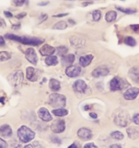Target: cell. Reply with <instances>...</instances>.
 I'll use <instances>...</instances> for the list:
<instances>
[{"instance_id":"1","label":"cell","mask_w":139,"mask_h":148,"mask_svg":"<svg viewBox=\"0 0 139 148\" xmlns=\"http://www.w3.org/2000/svg\"><path fill=\"white\" fill-rule=\"evenodd\" d=\"M5 37L8 39L29 45L38 46L43 43L45 42V40L41 38L21 36L11 34H6L5 35Z\"/></svg>"},{"instance_id":"2","label":"cell","mask_w":139,"mask_h":148,"mask_svg":"<svg viewBox=\"0 0 139 148\" xmlns=\"http://www.w3.org/2000/svg\"><path fill=\"white\" fill-rule=\"evenodd\" d=\"M114 121L118 126L125 127L130 123V116L127 111L120 110L115 114Z\"/></svg>"},{"instance_id":"3","label":"cell","mask_w":139,"mask_h":148,"mask_svg":"<svg viewBox=\"0 0 139 148\" xmlns=\"http://www.w3.org/2000/svg\"><path fill=\"white\" fill-rule=\"evenodd\" d=\"M66 100V98L63 95L54 93L51 94L49 97L48 103L53 108H61L65 107Z\"/></svg>"},{"instance_id":"4","label":"cell","mask_w":139,"mask_h":148,"mask_svg":"<svg viewBox=\"0 0 139 148\" xmlns=\"http://www.w3.org/2000/svg\"><path fill=\"white\" fill-rule=\"evenodd\" d=\"M17 134L20 140L23 143H29L35 136V133L25 126H22L18 130Z\"/></svg>"},{"instance_id":"5","label":"cell","mask_w":139,"mask_h":148,"mask_svg":"<svg viewBox=\"0 0 139 148\" xmlns=\"http://www.w3.org/2000/svg\"><path fill=\"white\" fill-rule=\"evenodd\" d=\"M130 86L126 80L118 77H114L110 83L111 90L114 92L125 89Z\"/></svg>"},{"instance_id":"6","label":"cell","mask_w":139,"mask_h":148,"mask_svg":"<svg viewBox=\"0 0 139 148\" xmlns=\"http://www.w3.org/2000/svg\"><path fill=\"white\" fill-rule=\"evenodd\" d=\"M8 79L12 86L17 87L22 84L24 80V74L21 71H16L9 76Z\"/></svg>"},{"instance_id":"7","label":"cell","mask_w":139,"mask_h":148,"mask_svg":"<svg viewBox=\"0 0 139 148\" xmlns=\"http://www.w3.org/2000/svg\"><path fill=\"white\" fill-rule=\"evenodd\" d=\"M51 130L56 134L63 132L65 129V123L63 120L57 119L54 121L51 125Z\"/></svg>"},{"instance_id":"8","label":"cell","mask_w":139,"mask_h":148,"mask_svg":"<svg viewBox=\"0 0 139 148\" xmlns=\"http://www.w3.org/2000/svg\"><path fill=\"white\" fill-rule=\"evenodd\" d=\"M25 56L28 61L32 64H37L38 62V57L36 51L32 48H29L25 52Z\"/></svg>"},{"instance_id":"9","label":"cell","mask_w":139,"mask_h":148,"mask_svg":"<svg viewBox=\"0 0 139 148\" xmlns=\"http://www.w3.org/2000/svg\"><path fill=\"white\" fill-rule=\"evenodd\" d=\"M77 135L80 139L83 141H87L92 137V133L89 129L83 127L78 131Z\"/></svg>"},{"instance_id":"10","label":"cell","mask_w":139,"mask_h":148,"mask_svg":"<svg viewBox=\"0 0 139 148\" xmlns=\"http://www.w3.org/2000/svg\"><path fill=\"white\" fill-rule=\"evenodd\" d=\"M81 72V69L76 66H70L67 67L65 73L68 77L71 78L78 76Z\"/></svg>"},{"instance_id":"11","label":"cell","mask_w":139,"mask_h":148,"mask_svg":"<svg viewBox=\"0 0 139 148\" xmlns=\"http://www.w3.org/2000/svg\"><path fill=\"white\" fill-rule=\"evenodd\" d=\"M139 92V88H130L124 93V98L127 100H133L135 99L138 95Z\"/></svg>"},{"instance_id":"12","label":"cell","mask_w":139,"mask_h":148,"mask_svg":"<svg viewBox=\"0 0 139 148\" xmlns=\"http://www.w3.org/2000/svg\"><path fill=\"white\" fill-rule=\"evenodd\" d=\"M87 84L85 81L82 79L77 80L74 83L73 89L75 92L80 93H84L87 88Z\"/></svg>"},{"instance_id":"13","label":"cell","mask_w":139,"mask_h":148,"mask_svg":"<svg viewBox=\"0 0 139 148\" xmlns=\"http://www.w3.org/2000/svg\"><path fill=\"white\" fill-rule=\"evenodd\" d=\"M70 41L71 45L75 48L83 47L85 45V40L77 36H74L70 37Z\"/></svg>"},{"instance_id":"14","label":"cell","mask_w":139,"mask_h":148,"mask_svg":"<svg viewBox=\"0 0 139 148\" xmlns=\"http://www.w3.org/2000/svg\"><path fill=\"white\" fill-rule=\"evenodd\" d=\"M39 117L46 122L50 121L52 120V117L49 112L48 110L45 108H41L38 112Z\"/></svg>"},{"instance_id":"15","label":"cell","mask_w":139,"mask_h":148,"mask_svg":"<svg viewBox=\"0 0 139 148\" xmlns=\"http://www.w3.org/2000/svg\"><path fill=\"white\" fill-rule=\"evenodd\" d=\"M56 51V49L54 47H52L47 44H45L42 46L39 49L40 53L43 56H52Z\"/></svg>"},{"instance_id":"16","label":"cell","mask_w":139,"mask_h":148,"mask_svg":"<svg viewBox=\"0 0 139 148\" xmlns=\"http://www.w3.org/2000/svg\"><path fill=\"white\" fill-rule=\"evenodd\" d=\"M109 73L107 68L105 67H99L93 71L92 75L94 77L98 78L100 77L106 76Z\"/></svg>"},{"instance_id":"17","label":"cell","mask_w":139,"mask_h":148,"mask_svg":"<svg viewBox=\"0 0 139 148\" xmlns=\"http://www.w3.org/2000/svg\"><path fill=\"white\" fill-rule=\"evenodd\" d=\"M127 134L129 138L132 140H136L139 137V130L138 127L131 126L127 129Z\"/></svg>"},{"instance_id":"18","label":"cell","mask_w":139,"mask_h":148,"mask_svg":"<svg viewBox=\"0 0 139 148\" xmlns=\"http://www.w3.org/2000/svg\"><path fill=\"white\" fill-rule=\"evenodd\" d=\"M12 129L8 125H3L0 127V135L3 137H9L12 136Z\"/></svg>"},{"instance_id":"19","label":"cell","mask_w":139,"mask_h":148,"mask_svg":"<svg viewBox=\"0 0 139 148\" xmlns=\"http://www.w3.org/2000/svg\"><path fill=\"white\" fill-rule=\"evenodd\" d=\"M75 60V56L72 54H70L67 56H62L61 62L62 65L64 66H69L72 65Z\"/></svg>"},{"instance_id":"20","label":"cell","mask_w":139,"mask_h":148,"mask_svg":"<svg viewBox=\"0 0 139 148\" xmlns=\"http://www.w3.org/2000/svg\"><path fill=\"white\" fill-rule=\"evenodd\" d=\"M139 72L138 67L135 66L130 70L129 73V77L133 81L137 84L139 83Z\"/></svg>"},{"instance_id":"21","label":"cell","mask_w":139,"mask_h":148,"mask_svg":"<svg viewBox=\"0 0 139 148\" xmlns=\"http://www.w3.org/2000/svg\"><path fill=\"white\" fill-rule=\"evenodd\" d=\"M93 59L94 56L92 55H88L81 57L79 59L80 64L82 66L85 67L91 63Z\"/></svg>"},{"instance_id":"22","label":"cell","mask_w":139,"mask_h":148,"mask_svg":"<svg viewBox=\"0 0 139 148\" xmlns=\"http://www.w3.org/2000/svg\"><path fill=\"white\" fill-rule=\"evenodd\" d=\"M27 78L31 82H35L37 79L35 70L32 67H28L26 69Z\"/></svg>"},{"instance_id":"23","label":"cell","mask_w":139,"mask_h":148,"mask_svg":"<svg viewBox=\"0 0 139 148\" xmlns=\"http://www.w3.org/2000/svg\"><path fill=\"white\" fill-rule=\"evenodd\" d=\"M49 87L54 91H57L61 88V83L56 79H51L49 82Z\"/></svg>"},{"instance_id":"24","label":"cell","mask_w":139,"mask_h":148,"mask_svg":"<svg viewBox=\"0 0 139 148\" xmlns=\"http://www.w3.org/2000/svg\"><path fill=\"white\" fill-rule=\"evenodd\" d=\"M117 13L115 11L111 10L108 12L106 14L105 19L106 21L108 23H111L115 21L116 19Z\"/></svg>"},{"instance_id":"25","label":"cell","mask_w":139,"mask_h":148,"mask_svg":"<svg viewBox=\"0 0 139 148\" xmlns=\"http://www.w3.org/2000/svg\"><path fill=\"white\" fill-rule=\"evenodd\" d=\"M45 63L49 66H54L58 63L57 57L56 56H49L45 60Z\"/></svg>"},{"instance_id":"26","label":"cell","mask_w":139,"mask_h":148,"mask_svg":"<svg viewBox=\"0 0 139 148\" xmlns=\"http://www.w3.org/2000/svg\"><path fill=\"white\" fill-rule=\"evenodd\" d=\"M52 113L54 115L57 116L62 117L67 116L68 114V111L66 109L61 108L53 110L52 111Z\"/></svg>"},{"instance_id":"27","label":"cell","mask_w":139,"mask_h":148,"mask_svg":"<svg viewBox=\"0 0 139 148\" xmlns=\"http://www.w3.org/2000/svg\"><path fill=\"white\" fill-rule=\"evenodd\" d=\"M68 25L66 22L65 21H62L58 22L55 24L54 25L53 27V29H54L63 30L66 29Z\"/></svg>"},{"instance_id":"28","label":"cell","mask_w":139,"mask_h":148,"mask_svg":"<svg viewBox=\"0 0 139 148\" xmlns=\"http://www.w3.org/2000/svg\"><path fill=\"white\" fill-rule=\"evenodd\" d=\"M116 8L118 10L127 14H132L136 13L137 12L136 9L127 8H126L119 6H116Z\"/></svg>"},{"instance_id":"29","label":"cell","mask_w":139,"mask_h":148,"mask_svg":"<svg viewBox=\"0 0 139 148\" xmlns=\"http://www.w3.org/2000/svg\"><path fill=\"white\" fill-rule=\"evenodd\" d=\"M11 58V55L7 51H0V62H5Z\"/></svg>"},{"instance_id":"30","label":"cell","mask_w":139,"mask_h":148,"mask_svg":"<svg viewBox=\"0 0 139 148\" xmlns=\"http://www.w3.org/2000/svg\"><path fill=\"white\" fill-rule=\"evenodd\" d=\"M111 136L115 139L117 140H122L124 138V135L123 134L120 132V131H115L111 133Z\"/></svg>"},{"instance_id":"31","label":"cell","mask_w":139,"mask_h":148,"mask_svg":"<svg viewBox=\"0 0 139 148\" xmlns=\"http://www.w3.org/2000/svg\"><path fill=\"white\" fill-rule=\"evenodd\" d=\"M125 43L126 45L130 47H134L136 44V40L131 36L126 37L125 39Z\"/></svg>"},{"instance_id":"32","label":"cell","mask_w":139,"mask_h":148,"mask_svg":"<svg viewBox=\"0 0 139 148\" xmlns=\"http://www.w3.org/2000/svg\"><path fill=\"white\" fill-rule=\"evenodd\" d=\"M92 18L94 21H98L100 19L101 17V12L99 10H95L93 11L92 14Z\"/></svg>"},{"instance_id":"33","label":"cell","mask_w":139,"mask_h":148,"mask_svg":"<svg viewBox=\"0 0 139 148\" xmlns=\"http://www.w3.org/2000/svg\"><path fill=\"white\" fill-rule=\"evenodd\" d=\"M58 54L59 56H63L68 51V49L65 46H60L57 48Z\"/></svg>"},{"instance_id":"34","label":"cell","mask_w":139,"mask_h":148,"mask_svg":"<svg viewBox=\"0 0 139 148\" xmlns=\"http://www.w3.org/2000/svg\"><path fill=\"white\" fill-rule=\"evenodd\" d=\"M26 0H12V4L17 7L23 6L25 3Z\"/></svg>"},{"instance_id":"35","label":"cell","mask_w":139,"mask_h":148,"mask_svg":"<svg viewBox=\"0 0 139 148\" xmlns=\"http://www.w3.org/2000/svg\"><path fill=\"white\" fill-rule=\"evenodd\" d=\"M139 115L138 113L135 114L133 116V121L136 125H139Z\"/></svg>"},{"instance_id":"36","label":"cell","mask_w":139,"mask_h":148,"mask_svg":"<svg viewBox=\"0 0 139 148\" xmlns=\"http://www.w3.org/2000/svg\"><path fill=\"white\" fill-rule=\"evenodd\" d=\"M8 147V145L7 142L0 138V148H7Z\"/></svg>"},{"instance_id":"37","label":"cell","mask_w":139,"mask_h":148,"mask_svg":"<svg viewBox=\"0 0 139 148\" xmlns=\"http://www.w3.org/2000/svg\"><path fill=\"white\" fill-rule=\"evenodd\" d=\"M48 16L47 14H43L40 16L39 20L40 23H41L42 22L44 21L47 19Z\"/></svg>"},{"instance_id":"38","label":"cell","mask_w":139,"mask_h":148,"mask_svg":"<svg viewBox=\"0 0 139 148\" xmlns=\"http://www.w3.org/2000/svg\"><path fill=\"white\" fill-rule=\"evenodd\" d=\"M6 26V23L4 19L0 17V27L5 28Z\"/></svg>"},{"instance_id":"39","label":"cell","mask_w":139,"mask_h":148,"mask_svg":"<svg viewBox=\"0 0 139 148\" xmlns=\"http://www.w3.org/2000/svg\"><path fill=\"white\" fill-rule=\"evenodd\" d=\"M84 147L85 148H97V146H96V145H95L94 143H87L84 146Z\"/></svg>"},{"instance_id":"40","label":"cell","mask_w":139,"mask_h":148,"mask_svg":"<svg viewBox=\"0 0 139 148\" xmlns=\"http://www.w3.org/2000/svg\"><path fill=\"white\" fill-rule=\"evenodd\" d=\"M27 15L26 13L25 12H23L18 14L17 16H15V17L18 19H21L24 18L25 16H26Z\"/></svg>"},{"instance_id":"41","label":"cell","mask_w":139,"mask_h":148,"mask_svg":"<svg viewBox=\"0 0 139 148\" xmlns=\"http://www.w3.org/2000/svg\"><path fill=\"white\" fill-rule=\"evenodd\" d=\"M131 28L134 32H138L139 31V25L138 24L137 25H132L130 26Z\"/></svg>"},{"instance_id":"42","label":"cell","mask_w":139,"mask_h":148,"mask_svg":"<svg viewBox=\"0 0 139 148\" xmlns=\"http://www.w3.org/2000/svg\"><path fill=\"white\" fill-rule=\"evenodd\" d=\"M6 45V42L3 37L0 36V46H4Z\"/></svg>"},{"instance_id":"43","label":"cell","mask_w":139,"mask_h":148,"mask_svg":"<svg viewBox=\"0 0 139 148\" xmlns=\"http://www.w3.org/2000/svg\"><path fill=\"white\" fill-rule=\"evenodd\" d=\"M69 14L68 13H63L58 14L56 15L53 16V17L56 18H62L63 17L66 16Z\"/></svg>"},{"instance_id":"44","label":"cell","mask_w":139,"mask_h":148,"mask_svg":"<svg viewBox=\"0 0 139 148\" xmlns=\"http://www.w3.org/2000/svg\"><path fill=\"white\" fill-rule=\"evenodd\" d=\"M4 14L8 18H12L13 17V15L12 14V13H11L10 12H9V11H5L4 12Z\"/></svg>"},{"instance_id":"45","label":"cell","mask_w":139,"mask_h":148,"mask_svg":"<svg viewBox=\"0 0 139 148\" xmlns=\"http://www.w3.org/2000/svg\"><path fill=\"white\" fill-rule=\"evenodd\" d=\"M49 3H50V2L49 1H43L39 3L38 5L40 6H45L48 5Z\"/></svg>"},{"instance_id":"46","label":"cell","mask_w":139,"mask_h":148,"mask_svg":"<svg viewBox=\"0 0 139 148\" xmlns=\"http://www.w3.org/2000/svg\"><path fill=\"white\" fill-rule=\"evenodd\" d=\"M93 3H94L92 1L85 2L82 3V5L84 7H87L89 5L92 4Z\"/></svg>"},{"instance_id":"47","label":"cell","mask_w":139,"mask_h":148,"mask_svg":"<svg viewBox=\"0 0 139 148\" xmlns=\"http://www.w3.org/2000/svg\"><path fill=\"white\" fill-rule=\"evenodd\" d=\"M89 116H90L91 118L94 119H96L98 118V115L96 114L95 113L92 112L89 114Z\"/></svg>"},{"instance_id":"48","label":"cell","mask_w":139,"mask_h":148,"mask_svg":"<svg viewBox=\"0 0 139 148\" xmlns=\"http://www.w3.org/2000/svg\"><path fill=\"white\" fill-rule=\"evenodd\" d=\"M20 27H21V25L19 24V25H14L12 27V29L14 30H18L19 29Z\"/></svg>"},{"instance_id":"49","label":"cell","mask_w":139,"mask_h":148,"mask_svg":"<svg viewBox=\"0 0 139 148\" xmlns=\"http://www.w3.org/2000/svg\"><path fill=\"white\" fill-rule=\"evenodd\" d=\"M110 148H121V146L120 145H118V144H114V145H111L110 147H109Z\"/></svg>"},{"instance_id":"50","label":"cell","mask_w":139,"mask_h":148,"mask_svg":"<svg viewBox=\"0 0 139 148\" xmlns=\"http://www.w3.org/2000/svg\"><path fill=\"white\" fill-rule=\"evenodd\" d=\"M53 140L54 141V142L55 141V143H57L61 144V140H60L58 138H55L53 139Z\"/></svg>"},{"instance_id":"51","label":"cell","mask_w":139,"mask_h":148,"mask_svg":"<svg viewBox=\"0 0 139 148\" xmlns=\"http://www.w3.org/2000/svg\"><path fill=\"white\" fill-rule=\"evenodd\" d=\"M78 146L76 144L73 143L70 146H69L68 148H78Z\"/></svg>"},{"instance_id":"52","label":"cell","mask_w":139,"mask_h":148,"mask_svg":"<svg viewBox=\"0 0 139 148\" xmlns=\"http://www.w3.org/2000/svg\"><path fill=\"white\" fill-rule=\"evenodd\" d=\"M5 100V99L3 97H0V103H1L3 104H4Z\"/></svg>"},{"instance_id":"53","label":"cell","mask_w":139,"mask_h":148,"mask_svg":"<svg viewBox=\"0 0 139 148\" xmlns=\"http://www.w3.org/2000/svg\"><path fill=\"white\" fill-rule=\"evenodd\" d=\"M84 109H85V110H88L89 109V105H86V106H85L84 107Z\"/></svg>"},{"instance_id":"54","label":"cell","mask_w":139,"mask_h":148,"mask_svg":"<svg viewBox=\"0 0 139 148\" xmlns=\"http://www.w3.org/2000/svg\"><path fill=\"white\" fill-rule=\"evenodd\" d=\"M67 1H72V0H67Z\"/></svg>"},{"instance_id":"55","label":"cell","mask_w":139,"mask_h":148,"mask_svg":"<svg viewBox=\"0 0 139 148\" xmlns=\"http://www.w3.org/2000/svg\"><path fill=\"white\" fill-rule=\"evenodd\" d=\"M121 1H125V0H121Z\"/></svg>"}]
</instances>
